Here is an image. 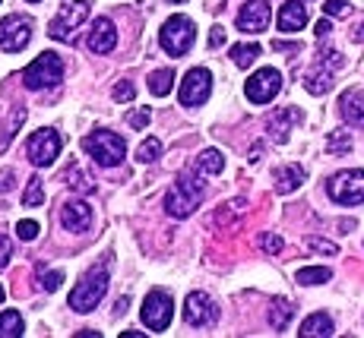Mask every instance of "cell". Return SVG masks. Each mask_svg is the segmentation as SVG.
<instances>
[{
	"mask_svg": "<svg viewBox=\"0 0 364 338\" xmlns=\"http://www.w3.org/2000/svg\"><path fill=\"white\" fill-rule=\"evenodd\" d=\"M203 196H206L203 180L193 178V174H181V178L174 180V187L168 190V196H165V212L171 218H187V215L197 212Z\"/></svg>",
	"mask_w": 364,
	"mask_h": 338,
	"instance_id": "obj_1",
	"label": "cell"
},
{
	"mask_svg": "<svg viewBox=\"0 0 364 338\" xmlns=\"http://www.w3.org/2000/svg\"><path fill=\"white\" fill-rule=\"evenodd\" d=\"M105 291H108V263H102L99 269H89L86 276L76 281V288L70 291V307L76 313H92L102 304Z\"/></svg>",
	"mask_w": 364,
	"mask_h": 338,
	"instance_id": "obj_2",
	"label": "cell"
},
{
	"mask_svg": "<svg viewBox=\"0 0 364 338\" xmlns=\"http://www.w3.org/2000/svg\"><path fill=\"white\" fill-rule=\"evenodd\" d=\"M82 149H86L89 158L102 168H117L124 161V155H127V146H124V139L117 136L114 130L89 133V136L82 139Z\"/></svg>",
	"mask_w": 364,
	"mask_h": 338,
	"instance_id": "obj_3",
	"label": "cell"
},
{
	"mask_svg": "<svg viewBox=\"0 0 364 338\" xmlns=\"http://www.w3.org/2000/svg\"><path fill=\"white\" fill-rule=\"evenodd\" d=\"M193 41H197V26H193L191 16H181V13L171 16L162 29H159V45H162L165 54H171V58H184L193 48Z\"/></svg>",
	"mask_w": 364,
	"mask_h": 338,
	"instance_id": "obj_4",
	"label": "cell"
},
{
	"mask_svg": "<svg viewBox=\"0 0 364 338\" xmlns=\"http://www.w3.org/2000/svg\"><path fill=\"white\" fill-rule=\"evenodd\" d=\"M64 80V60L54 51H45L41 58H35L29 67L23 70V86L38 92V89H54Z\"/></svg>",
	"mask_w": 364,
	"mask_h": 338,
	"instance_id": "obj_5",
	"label": "cell"
},
{
	"mask_svg": "<svg viewBox=\"0 0 364 338\" xmlns=\"http://www.w3.org/2000/svg\"><path fill=\"white\" fill-rule=\"evenodd\" d=\"M89 10H92V0H70L64 10L51 19L48 35H51L54 41H70L73 38V32L89 19Z\"/></svg>",
	"mask_w": 364,
	"mask_h": 338,
	"instance_id": "obj_6",
	"label": "cell"
},
{
	"mask_svg": "<svg viewBox=\"0 0 364 338\" xmlns=\"http://www.w3.org/2000/svg\"><path fill=\"white\" fill-rule=\"evenodd\" d=\"M143 322H146V329L149 332H165L168 326H171V316H174V300H171V294L162 291V288H156V291H149L146 294V300H143Z\"/></svg>",
	"mask_w": 364,
	"mask_h": 338,
	"instance_id": "obj_7",
	"label": "cell"
},
{
	"mask_svg": "<svg viewBox=\"0 0 364 338\" xmlns=\"http://www.w3.org/2000/svg\"><path fill=\"white\" fill-rule=\"evenodd\" d=\"M333 202L339 206H361L364 202V171H339L336 178L326 184Z\"/></svg>",
	"mask_w": 364,
	"mask_h": 338,
	"instance_id": "obj_8",
	"label": "cell"
},
{
	"mask_svg": "<svg viewBox=\"0 0 364 338\" xmlns=\"http://www.w3.org/2000/svg\"><path fill=\"white\" fill-rule=\"evenodd\" d=\"M26 152H29V161L35 168L54 165V161H58V155H60V133L51 130V126L32 133L29 143H26Z\"/></svg>",
	"mask_w": 364,
	"mask_h": 338,
	"instance_id": "obj_9",
	"label": "cell"
},
{
	"mask_svg": "<svg viewBox=\"0 0 364 338\" xmlns=\"http://www.w3.org/2000/svg\"><path fill=\"white\" fill-rule=\"evenodd\" d=\"M213 95V73H209L206 67H193L187 70V76L181 80V104H187V108H197V104H203L206 98Z\"/></svg>",
	"mask_w": 364,
	"mask_h": 338,
	"instance_id": "obj_10",
	"label": "cell"
},
{
	"mask_svg": "<svg viewBox=\"0 0 364 338\" xmlns=\"http://www.w3.org/2000/svg\"><path fill=\"white\" fill-rule=\"evenodd\" d=\"M279 89H282V73H279V70H272V67H263V70H257V73L247 80L244 92H247V102L266 104V102H272V98L279 95Z\"/></svg>",
	"mask_w": 364,
	"mask_h": 338,
	"instance_id": "obj_11",
	"label": "cell"
},
{
	"mask_svg": "<svg viewBox=\"0 0 364 338\" xmlns=\"http://www.w3.org/2000/svg\"><path fill=\"white\" fill-rule=\"evenodd\" d=\"M32 41V19L29 16H6L0 19V48L6 54L23 51Z\"/></svg>",
	"mask_w": 364,
	"mask_h": 338,
	"instance_id": "obj_12",
	"label": "cell"
},
{
	"mask_svg": "<svg viewBox=\"0 0 364 338\" xmlns=\"http://www.w3.org/2000/svg\"><path fill=\"white\" fill-rule=\"evenodd\" d=\"M184 320H187V326L209 329V326H215V322H219V307H215V300L209 298V294L193 291V294H187Z\"/></svg>",
	"mask_w": 364,
	"mask_h": 338,
	"instance_id": "obj_13",
	"label": "cell"
},
{
	"mask_svg": "<svg viewBox=\"0 0 364 338\" xmlns=\"http://www.w3.org/2000/svg\"><path fill=\"white\" fill-rule=\"evenodd\" d=\"M269 16H272L269 0H247L241 6V13H237V29L244 35H260L269 26Z\"/></svg>",
	"mask_w": 364,
	"mask_h": 338,
	"instance_id": "obj_14",
	"label": "cell"
},
{
	"mask_svg": "<svg viewBox=\"0 0 364 338\" xmlns=\"http://www.w3.org/2000/svg\"><path fill=\"white\" fill-rule=\"evenodd\" d=\"M60 224L67 231H73V234L89 231V224H92V206L82 200H67L64 209H60Z\"/></svg>",
	"mask_w": 364,
	"mask_h": 338,
	"instance_id": "obj_15",
	"label": "cell"
},
{
	"mask_svg": "<svg viewBox=\"0 0 364 338\" xmlns=\"http://www.w3.org/2000/svg\"><path fill=\"white\" fill-rule=\"evenodd\" d=\"M117 48V29L108 16H99L89 32V51L92 54H111Z\"/></svg>",
	"mask_w": 364,
	"mask_h": 338,
	"instance_id": "obj_16",
	"label": "cell"
},
{
	"mask_svg": "<svg viewBox=\"0 0 364 338\" xmlns=\"http://www.w3.org/2000/svg\"><path fill=\"white\" fill-rule=\"evenodd\" d=\"M339 114L348 126L364 130V92L361 89H346L339 98Z\"/></svg>",
	"mask_w": 364,
	"mask_h": 338,
	"instance_id": "obj_17",
	"label": "cell"
},
{
	"mask_svg": "<svg viewBox=\"0 0 364 338\" xmlns=\"http://www.w3.org/2000/svg\"><path fill=\"white\" fill-rule=\"evenodd\" d=\"M295 124H301V111L298 108H279L276 114L266 121L269 139H276V143H289V133H291V126Z\"/></svg>",
	"mask_w": 364,
	"mask_h": 338,
	"instance_id": "obj_18",
	"label": "cell"
},
{
	"mask_svg": "<svg viewBox=\"0 0 364 338\" xmlns=\"http://www.w3.org/2000/svg\"><path fill=\"white\" fill-rule=\"evenodd\" d=\"M307 26V4L301 0H285L279 10V32H301Z\"/></svg>",
	"mask_w": 364,
	"mask_h": 338,
	"instance_id": "obj_19",
	"label": "cell"
},
{
	"mask_svg": "<svg viewBox=\"0 0 364 338\" xmlns=\"http://www.w3.org/2000/svg\"><path fill=\"white\" fill-rule=\"evenodd\" d=\"M272 178H276V193H295V190L304 184V168L301 165H282V168H276V174H272Z\"/></svg>",
	"mask_w": 364,
	"mask_h": 338,
	"instance_id": "obj_20",
	"label": "cell"
},
{
	"mask_svg": "<svg viewBox=\"0 0 364 338\" xmlns=\"http://www.w3.org/2000/svg\"><path fill=\"white\" fill-rule=\"evenodd\" d=\"M333 82H336L333 80V70L326 67V63H317V67H314L311 73L304 76V89L311 95H326L333 89Z\"/></svg>",
	"mask_w": 364,
	"mask_h": 338,
	"instance_id": "obj_21",
	"label": "cell"
},
{
	"mask_svg": "<svg viewBox=\"0 0 364 338\" xmlns=\"http://www.w3.org/2000/svg\"><path fill=\"white\" fill-rule=\"evenodd\" d=\"M336 332L333 320L326 313H311L304 322H301V338H330Z\"/></svg>",
	"mask_w": 364,
	"mask_h": 338,
	"instance_id": "obj_22",
	"label": "cell"
},
{
	"mask_svg": "<svg viewBox=\"0 0 364 338\" xmlns=\"http://www.w3.org/2000/svg\"><path fill=\"white\" fill-rule=\"evenodd\" d=\"M291 316H295V307H291V300H272V307H269V326L276 329V332H285L289 329V322H291Z\"/></svg>",
	"mask_w": 364,
	"mask_h": 338,
	"instance_id": "obj_23",
	"label": "cell"
},
{
	"mask_svg": "<svg viewBox=\"0 0 364 338\" xmlns=\"http://www.w3.org/2000/svg\"><path fill=\"white\" fill-rule=\"evenodd\" d=\"M222 168H225V155L219 149H203L197 155V171L203 174H222Z\"/></svg>",
	"mask_w": 364,
	"mask_h": 338,
	"instance_id": "obj_24",
	"label": "cell"
},
{
	"mask_svg": "<svg viewBox=\"0 0 364 338\" xmlns=\"http://www.w3.org/2000/svg\"><path fill=\"white\" fill-rule=\"evenodd\" d=\"M174 70H156V73L149 76V92L156 95V98H165L168 92H171V86H174Z\"/></svg>",
	"mask_w": 364,
	"mask_h": 338,
	"instance_id": "obj_25",
	"label": "cell"
},
{
	"mask_svg": "<svg viewBox=\"0 0 364 338\" xmlns=\"http://www.w3.org/2000/svg\"><path fill=\"white\" fill-rule=\"evenodd\" d=\"M298 285H307V288H314V285H326V281L333 278V272L326 269V266H307V269H298Z\"/></svg>",
	"mask_w": 364,
	"mask_h": 338,
	"instance_id": "obj_26",
	"label": "cell"
},
{
	"mask_svg": "<svg viewBox=\"0 0 364 338\" xmlns=\"http://www.w3.org/2000/svg\"><path fill=\"white\" fill-rule=\"evenodd\" d=\"M23 316L16 310H4L0 313V338H19L23 335Z\"/></svg>",
	"mask_w": 364,
	"mask_h": 338,
	"instance_id": "obj_27",
	"label": "cell"
},
{
	"mask_svg": "<svg viewBox=\"0 0 364 338\" xmlns=\"http://www.w3.org/2000/svg\"><path fill=\"white\" fill-rule=\"evenodd\" d=\"M326 152L330 155H348L352 152V133L348 130H333L326 139Z\"/></svg>",
	"mask_w": 364,
	"mask_h": 338,
	"instance_id": "obj_28",
	"label": "cell"
},
{
	"mask_svg": "<svg viewBox=\"0 0 364 338\" xmlns=\"http://www.w3.org/2000/svg\"><path fill=\"white\" fill-rule=\"evenodd\" d=\"M159 155H162V139L149 136V139H143V143H139L136 161H139V165H152V161H159Z\"/></svg>",
	"mask_w": 364,
	"mask_h": 338,
	"instance_id": "obj_29",
	"label": "cell"
},
{
	"mask_svg": "<svg viewBox=\"0 0 364 338\" xmlns=\"http://www.w3.org/2000/svg\"><path fill=\"white\" fill-rule=\"evenodd\" d=\"M64 180H67V184L73 187V190H80V193H92V190H95V184H92V180H89V178H86V174L80 171V168L73 165V161H70V165H67V171H64Z\"/></svg>",
	"mask_w": 364,
	"mask_h": 338,
	"instance_id": "obj_30",
	"label": "cell"
},
{
	"mask_svg": "<svg viewBox=\"0 0 364 338\" xmlns=\"http://www.w3.org/2000/svg\"><path fill=\"white\" fill-rule=\"evenodd\" d=\"M260 54H263L260 45H235V48H232V60H235L241 70H247L250 63L260 58Z\"/></svg>",
	"mask_w": 364,
	"mask_h": 338,
	"instance_id": "obj_31",
	"label": "cell"
},
{
	"mask_svg": "<svg viewBox=\"0 0 364 338\" xmlns=\"http://www.w3.org/2000/svg\"><path fill=\"white\" fill-rule=\"evenodd\" d=\"M23 206H29V209L45 206V184H41V178H29V187L23 193Z\"/></svg>",
	"mask_w": 364,
	"mask_h": 338,
	"instance_id": "obj_32",
	"label": "cell"
},
{
	"mask_svg": "<svg viewBox=\"0 0 364 338\" xmlns=\"http://www.w3.org/2000/svg\"><path fill=\"white\" fill-rule=\"evenodd\" d=\"M26 124V108L19 104V108H13V114H10V121H6V126H4V139H0V149H6L10 146V139L16 136V130Z\"/></svg>",
	"mask_w": 364,
	"mask_h": 338,
	"instance_id": "obj_33",
	"label": "cell"
},
{
	"mask_svg": "<svg viewBox=\"0 0 364 338\" xmlns=\"http://www.w3.org/2000/svg\"><path fill=\"white\" fill-rule=\"evenodd\" d=\"M111 95H114V102H121V104H127L136 98V89H133V82L130 80H121L114 89H111Z\"/></svg>",
	"mask_w": 364,
	"mask_h": 338,
	"instance_id": "obj_34",
	"label": "cell"
},
{
	"mask_svg": "<svg viewBox=\"0 0 364 338\" xmlns=\"http://www.w3.org/2000/svg\"><path fill=\"white\" fill-rule=\"evenodd\" d=\"M38 272H41V281H38V285L45 288V291H58V288L64 285V272H60V269H54V272L38 269Z\"/></svg>",
	"mask_w": 364,
	"mask_h": 338,
	"instance_id": "obj_35",
	"label": "cell"
},
{
	"mask_svg": "<svg viewBox=\"0 0 364 338\" xmlns=\"http://www.w3.org/2000/svg\"><path fill=\"white\" fill-rule=\"evenodd\" d=\"M307 250H317V253H326V256H336L339 253V246H336L333 241H323V237H307Z\"/></svg>",
	"mask_w": 364,
	"mask_h": 338,
	"instance_id": "obj_36",
	"label": "cell"
},
{
	"mask_svg": "<svg viewBox=\"0 0 364 338\" xmlns=\"http://www.w3.org/2000/svg\"><path fill=\"white\" fill-rule=\"evenodd\" d=\"M152 121V114H149V108H136V111H130L127 114V124L133 126V130H146Z\"/></svg>",
	"mask_w": 364,
	"mask_h": 338,
	"instance_id": "obj_37",
	"label": "cell"
},
{
	"mask_svg": "<svg viewBox=\"0 0 364 338\" xmlns=\"http://www.w3.org/2000/svg\"><path fill=\"white\" fill-rule=\"evenodd\" d=\"M244 206H247L244 200L228 202L225 209H219V212H215V222H219V224H228V218H232V215H241V212H244Z\"/></svg>",
	"mask_w": 364,
	"mask_h": 338,
	"instance_id": "obj_38",
	"label": "cell"
},
{
	"mask_svg": "<svg viewBox=\"0 0 364 338\" xmlns=\"http://www.w3.org/2000/svg\"><path fill=\"white\" fill-rule=\"evenodd\" d=\"M260 246H263V253H269V256H276V253H282V237L279 234H263L260 237Z\"/></svg>",
	"mask_w": 364,
	"mask_h": 338,
	"instance_id": "obj_39",
	"label": "cell"
},
{
	"mask_svg": "<svg viewBox=\"0 0 364 338\" xmlns=\"http://www.w3.org/2000/svg\"><path fill=\"white\" fill-rule=\"evenodd\" d=\"M38 222H19L16 224V237L19 241H35V237H38Z\"/></svg>",
	"mask_w": 364,
	"mask_h": 338,
	"instance_id": "obj_40",
	"label": "cell"
},
{
	"mask_svg": "<svg viewBox=\"0 0 364 338\" xmlns=\"http://www.w3.org/2000/svg\"><path fill=\"white\" fill-rule=\"evenodd\" d=\"M323 13H326V16H346V13H348V0H326Z\"/></svg>",
	"mask_w": 364,
	"mask_h": 338,
	"instance_id": "obj_41",
	"label": "cell"
},
{
	"mask_svg": "<svg viewBox=\"0 0 364 338\" xmlns=\"http://www.w3.org/2000/svg\"><path fill=\"white\" fill-rule=\"evenodd\" d=\"M10 259H13V244H10V237L6 234H0V269H6Z\"/></svg>",
	"mask_w": 364,
	"mask_h": 338,
	"instance_id": "obj_42",
	"label": "cell"
},
{
	"mask_svg": "<svg viewBox=\"0 0 364 338\" xmlns=\"http://www.w3.org/2000/svg\"><path fill=\"white\" fill-rule=\"evenodd\" d=\"M317 63H326V67H342L346 60L339 58V51H320V60Z\"/></svg>",
	"mask_w": 364,
	"mask_h": 338,
	"instance_id": "obj_43",
	"label": "cell"
},
{
	"mask_svg": "<svg viewBox=\"0 0 364 338\" xmlns=\"http://www.w3.org/2000/svg\"><path fill=\"white\" fill-rule=\"evenodd\" d=\"M16 187V174L13 171H0V193H10Z\"/></svg>",
	"mask_w": 364,
	"mask_h": 338,
	"instance_id": "obj_44",
	"label": "cell"
},
{
	"mask_svg": "<svg viewBox=\"0 0 364 338\" xmlns=\"http://www.w3.org/2000/svg\"><path fill=\"white\" fill-rule=\"evenodd\" d=\"M219 45H225V29L213 26V32H209V48H219Z\"/></svg>",
	"mask_w": 364,
	"mask_h": 338,
	"instance_id": "obj_45",
	"label": "cell"
},
{
	"mask_svg": "<svg viewBox=\"0 0 364 338\" xmlns=\"http://www.w3.org/2000/svg\"><path fill=\"white\" fill-rule=\"evenodd\" d=\"M314 32H317V38H326V35L333 32V23H330V19H320L317 29H314Z\"/></svg>",
	"mask_w": 364,
	"mask_h": 338,
	"instance_id": "obj_46",
	"label": "cell"
},
{
	"mask_svg": "<svg viewBox=\"0 0 364 338\" xmlns=\"http://www.w3.org/2000/svg\"><path fill=\"white\" fill-rule=\"evenodd\" d=\"M260 152H263V146H260V143H257V146H254V149H250V155H247V158H250V161H260Z\"/></svg>",
	"mask_w": 364,
	"mask_h": 338,
	"instance_id": "obj_47",
	"label": "cell"
},
{
	"mask_svg": "<svg viewBox=\"0 0 364 338\" xmlns=\"http://www.w3.org/2000/svg\"><path fill=\"white\" fill-rule=\"evenodd\" d=\"M352 41H364V23H361V26H358V29H355V32H352Z\"/></svg>",
	"mask_w": 364,
	"mask_h": 338,
	"instance_id": "obj_48",
	"label": "cell"
},
{
	"mask_svg": "<svg viewBox=\"0 0 364 338\" xmlns=\"http://www.w3.org/2000/svg\"><path fill=\"white\" fill-rule=\"evenodd\" d=\"M80 338H99V332H92V329H82V332H76Z\"/></svg>",
	"mask_w": 364,
	"mask_h": 338,
	"instance_id": "obj_49",
	"label": "cell"
},
{
	"mask_svg": "<svg viewBox=\"0 0 364 338\" xmlns=\"http://www.w3.org/2000/svg\"><path fill=\"white\" fill-rule=\"evenodd\" d=\"M146 332H121V338H143Z\"/></svg>",
	"mask_w": 364,
	"mask_h": 338,
	"instance_id": "obj_50",
	"label": "cell"
},
{
	"mask_svg": "<svg viewBox=\"0 0 364 338\" xmlns=\"http://www.w3.org/2000/svg\"><path fill=\"white\" fill-rule=\"evenodd\" d=\"M4 298H6V291H4V285H0V304H4Z\"/></svg>",
	"mask_w": 364,
	"mask_h": 338,
	"instance_id": "obj_51",
	"label": "cell"
},
{
	"mask_svg": "<svg viewBox=\"0 0 364 338\" xmlns=\"http://www.w3.org/2000/svg\"><path fill=\"white\" fill-rule=\"evenodd\" d=\"M26 4H41V0H26Z\"/></svg>",
	"mask_w": 364,
	"mask_h": 338,
	"instance_id": "obj_52",
	"label": "cell"
},
{
	"mask_svg": "<svg viewBox=\"0 0 364 338\" xmlns=\"http://www.w3.org/2000/svg\"><path fill=\"white\" fill-rule=\"evenodd\" d=\"M171 4H187V0H171Z\"/></svg>",
	"mask_w": 364,
	"mask_h": 338,
	"instance_id": "obj_53",
	"label": "cell"
}]
</instances>
